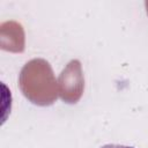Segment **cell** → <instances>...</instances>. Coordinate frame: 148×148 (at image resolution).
<instances>
[{"instance_id":"6da1fadb","label":"cell","mask_w":148,"mask_h":148,"mask_svg":"<svg viewBox=\"0 0 148 148\" xmlns=\"http://www.w3.org/2000/svg\"><path fill=\"white\" fill-rule=\"evenodd\" d=\"M101 148H134L132 146H125V145H118V143H108L102 146Z\"/></svg>"}]
</instances>
